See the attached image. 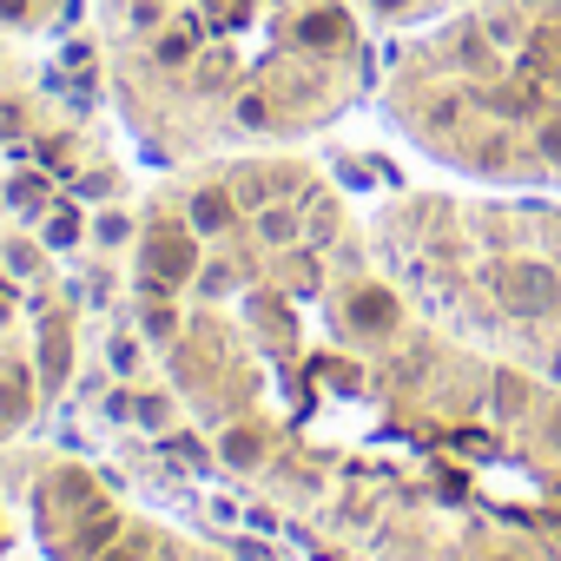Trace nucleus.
I'll return each instance as SVG.
<instances>
[{
  "label": "nucleus",
  "instance_id": "nucleus-1",
  "mask_svg": "<svg viewBox=\"0 0 561 561\" xmlns=\"http://www.w3.org/2000/svg\"><path fill=\"white\" fill-rule=\"evenodd\" d=\"M100 87L159 165L291 152L383 73L357 0H87Z\"/></svg>",
  "mask_w": 561,
  "mask_h": 561
},
{
  "label": "nucleus",
  "instance_id": "nucleus-5",
  "mask_svg": "<svg viewBox=\"0 0 561 561\" xmlns=\"http://www.w3.org/2000/svg\"><path fill=\"white\" fill-rule=\"evenodd\" d=\"M87 14V0H0V34L21 41H54Z\"/></svg>",
  "mask_w": 561,
  "mask_h": 561
},
{
  "label": "nucleus",
  "instance_id": "nucleus-4",
  "mask_svg": "<svg viewBox=\"0 0 561 561\" xmlns=\"http://www.w3.org/2000/svg\"><path fill=\"white\" fill-rule=\"evenodd\" d=\"M462 8H476V0H357V14L377 27V41H410V34H423Z\"/></svg>",
  "mask_w": 561,
  "mask_h": 561
},
{
  "label": "nucleus",
  "instance_id": "nucleus-3",
  "mask_svg": "<svg viewBox=\"0 0 561 561\" xmlns=\"http://www.w3.org/2000/svg\"><path fill=\"white\" fill-rule=\"evenodd\" d=\"M370 251L456 344L561 390V198L397 192L370 211Z\"/></svg>",
  "mask_w": 561,
  "mask_h": 561
},
{
  "label": "nucleus",
  "instance_id": "nucleus-2",
  "mask_svg": "<svg viewBox=\"0 0 561 561\" xmlns=\"http://www.w3.org/2000/svg\"><path fill=\"white\" fill-rule=\"evenodd\" d=\"M377 100L456 179L561 198V0H476L397 41Z\"/></svg>",
  "mask_w": 561,
  "mask_h": 561
}]
</instances>
